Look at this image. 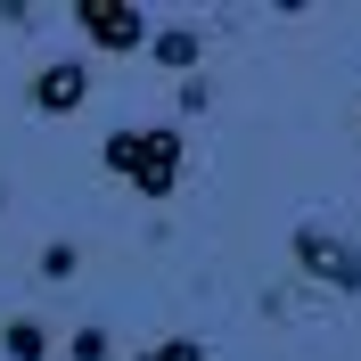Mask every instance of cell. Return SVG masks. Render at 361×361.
<instances>
[{
    "instance_id": "cell-4",
    "label": "cell",
    "mask_w": 361,
    "mask_h": 361,
    "mask_svg": "<svg viewBox=\"0 0 361 361\" xmlns=\"http://www.w3.org/2000/svg\"><path fill=\"white\" fill-rule=\"evenodd\" d=\"M82 99H90V66H82V58H58V66L33 74V107H42V115H74Z\"/></svg>"
},
{
    "instance_id": "cell-3",
    "label": "cell",
    "mask_w": 361,
    "mask_h": 361,
    "mask_svg": "<svg viewBox=\"0 0 361 361\" xmlns=\"http://www.w3.org/2000/svg\"><path fill=\"white\" fill-rule=\"evenodd\" d=\"M295 263L312 271V279H329V288H345V295H361V255L345 247V238H329V230H295Z\"/></svg>"
},
{
    "instance_id": "cell-7",
    "label": "cell",
    "mask_w": 361,
    "mask_h": 361,
    "mask_svg": "<svg viewBox=\"0 0 361 361\" xmlns=\"http://www.w3.org/2000/svg\"><path fill=\"white\" fill-rule=\"evenodd\" d=\"M140 361H205V345L197 337H164V345H148Z\"/></svg>"
},
{
    "instance_id": "cell-6",
    "label": "cell",
    "mask_w": 361,
    "mask_h": 361,
    "mask_svg": "<svg viewBox=\"0 0 361 361\" xmlns=\"http://www.w3.org/2000/svg\"><path fill=\"white\" fill-rule=\"evenodd\" d=\"M0 345H8V361H49V329H42V320H8Z\"/></svg>"
},
{
    "instance_id": "cell-1",
    "label": "cell",
    "mask_w": 361,
    "mask_h": 361,
    "mask_svg": "<svg viewBox=\"0 0 361 361\" xmlns=\"http://www.w3.org/2000/svg\"><path fill=\"white\" fill-rule=\"evenodd\" d=\"M107 173H123L140 189V197H173L180 189V173H189V140H180V123H148V132H107Z\"/></svg>"
},
{
    "instance_id": "cell-5",
    "label": "cell",
    "mask_w": 361,
    "mask_h": 361,
    "mask_svg": "<svg viewBox=\"0 0 361 361\" xmlns=\"http://www.w3.org/2000/svg\"><path fill=\"white\" fill-rule=\"evenodd\" d=\"M148 58L173 66V74H189V66L205 58V33H197V25H164V33H148Z\"/></svg>"
},
{
    "instance_id": "cell-2",
    "label": "cell",
    "mask_w": 361,
    "mask_h": 361,
    "mask_svg": "<svg viewBox=\"0 0 361 361\" xmlns=\"http://www.w3.org/2000/svg\"><path fill=\"white\" fill-rule=\"evenodd\" d=\"M74 25L90 33V49H148V17H140L132 0H74Z\"/></svg>"
},
{
    "instance_id": "cell-8",
    "label": "cell",
    "mask_w": 361,
    "mask_h": 361,
    "mask_svg": "<svg viewBox=\"0 0 361 361\" xmlns=\"http://www.w3.org/2000/svg\"><path fill=\"white\" fill-rule=\"evenodd\" d=\"M74 361H107V329H74Z\"/></svg>"
}]
</instances>
